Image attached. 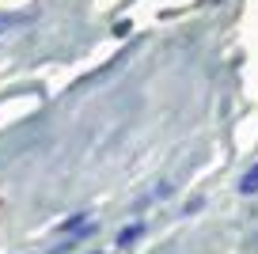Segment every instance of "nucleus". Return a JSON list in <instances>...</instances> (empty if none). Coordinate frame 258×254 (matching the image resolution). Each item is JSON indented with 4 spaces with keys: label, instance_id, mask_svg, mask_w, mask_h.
Instances as JSON below:
<instances>
[{
    "label": "nucleus",
    "instance_id": "20e7f679",
    "mask_svg": "<svg viewBox=\"0 0 258 254\" xmlns=\"http://www.w3.org/2000/svg\"><path fill=\"white\" fill-rule=\"evenodd\" d=\"M209 4H220V0H209Z\"/></svg>",
    "mask_w": 258,
    "mask_h": 254
},
{
    "label": "nucleus",
    "instance_id": "f257e3e1",
    "mask_svg": "<svg viewBox=\"0 0 258 254\" xmlns=\"http://www.w3.org/2000/svg\"><path fill=\"white\" fill-rule=\"evenodd\" d=\"M31 19H34L31 12H0V34L16 31V27H27Z\"/></svg>",
    "mask_w": 258,
    "mask_h": 254
},
{
    "label": "nucleus",
    "instance_id": "7ed1b4c3",
    "mask_svg": "<svg viewBox=\"0 0 258 254\" xmlns=\"http://www.w3.org/2000/svg\"><path fill=\"white\" fill-rule=\"evenodd\" d=\"M137 235H141V224H133V228H121V231H118V246L137 243Z\"/></svg>",
    "mask_w": 258,
    "mask_h": 254
},
{
    "label": "nucleus",
    "instance_id": "f03ea898",
    "mask_svg": "<svg viewBox=\"0 0 258 254\" xmlns=\"http://www.w3.org/2000/svg\"><path fill=\"white\" fill-rule=\"evenodd\" d=\"M239 194H258V163H250V171L239 178Z\"/></svg>",
    "mask_w": 258,
    "mask_h": 254
}]
</instances>
